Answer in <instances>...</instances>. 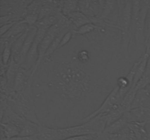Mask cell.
I'll return each mask as SVG.
<instances>
[{"label":"cell","mask_w":150,"mask_h":140,"mask_svg":"<svg viewBox=\"0 0 150 140\" xmlns=\"http://www.w3.org/2000/svg\"><path fill=\"white\" fill-rule=\"evenodd\" d=\"M122 32L95 31L74 34L71 42L44 60L32 77L37 115L41 125L74 126L98 109L117 86L122 63L131 59ZM129 66V65H127Z\"/></svg>","instance_id":"1"},{"label":"cell","mask_w":150,"mask_h":140,"mask_svg":"<svg viewBox=\"0 0 150 140\" xmlns=\"http://www.w3.org/2000/svg\"><path fill=\"white\" fill-rule=\"evenodd\" d=\"M40 125L38 124L35 123L31 121L26 120L24 125L21 130L19 136H35L39 132Z\"/></svg>","instance_id":"15"},{"label":"cell","mask_w":150,"mask_h":140,"mask_svg":"<svg viewBox=\"0 0 150 140\" xmlns=\"http://www.w3.org/2000/svg\"><path fill=\"white\" fill-rule=\"evenodd\" d=\"M98 134H89L84 136H77L65 139L64 140H95L97 138Z\"/></svg>","instance_id":"21"},{"label":"cell","mask_w":150,"mask_h":140,"mask_svg":"<svg viewBox=\"0 0 150 140\" xmlns=\"http://www.w3.org/2000/svg\"><path fill=\"white\" fill-rule=\"evenodd\" d=\"M128 124L129 120L125 115V113L120 119H118L115 122L113 123L112 124L106 127L104 132L108 134H117V133L124 130L128 125Z\"/></svg>","instance_id":"12"},{"label":"cell","mask_w":150,"mask_h":140,"mask_svg":"<svg viewBox=\"0 0 150 140\" xmlns=\"http://www.w3.org/2000/svg\"><path fill=\"white\" fill-rule=\"evenodd\" d=\"M67 18L70 20V23L76 28V29L81 27L83 25L92 23L89 18L86 17L83 13L79 11V10L73 13H70V15L67 16Z\"/></svg>","instance_id":"13"},{"label":"cell","mask_w":150,"mask_h":140,"mask_svg":"<svg viewBox=\"0 0 150 140\" xmlns=\"http://www.w3.org/2000/svg\"><path fill=\"white\" fill-rule=\"evenodd\" d=\"M37 32H38V28L35 26L30 27V30H29V34H28L27 37H26V40H25L24 44L23 45L21 51L20 53V61H19V65L21 66L24 63L25 60H26V55H27L28 52H29V50H30L31 47H32V44H33L35 38L36 36Z\"/></svg>","instance_id":"11"},{"label":"cell","mask_w":150,"mask_h":140,"mask_svg":"<svg viewBox=\"0 0 150 140\" xmlns=\"http://www.w3.org/2000/svg\"><path fill=\"white\" fill-rule=\"evenodd\" d=\"M12 57V45L8 42H4L2 46V54H1V62L3 66H7L10 63Z\"/></svg>","instance_id":"17"},{"label":"cell","mask_w":150,"mask_h":140,"mask_svg":"<svg viewBox=\"0 0 150 140\" xmlns=\"http://www.w3.org/2000/svg\"><path fill=\"white\" fill-rule=\"evenodd\" d=\"M79 10V1H64L62 6V13L67 17L70 13Z\"/></svg>","instance_id":"16"},{"label":"cell","mask_w":150,"mask_h":140,"mask_svg":"<svg viewBox=\"0 0 150 140\" xmlns=\"http://www.w3.org/2000/svg\"><path fill=\"white\" fill-rule=\"evenodd\" d=\"M98 25H95L94 23H88V24L83 25L81 27L73 31V34L76 35H82V36H83V35H86L92 33L93 32L96 31L98 29Z\"/></svg>","instance_id":"18"},{"label":"cell","mask_w":150,"mask_h":140,"mask_svg":"<svg viewBox=\"0 0 150 140\" xmlns=\"http://www.w3.org/2000/svg\"><path fill=\"white\" fill-rule=\"evenodd\" d=\"M129 123L145 124L150 123V109L146 107H139L130 109L125 112Z\"/></svg>","instance_id":"8"},{"label":"cell","mask_w":150,"mask_h":140,"mask_svg":"<svg viewBox=\"0 0 150 140\" xmlns=\"http://www.w3.org/2000/svg\"><path fill=\"white\" fill-rule=\"evenodd\" d=\"M59 25L58 23H57V24L51 26V27L48 29V31H47L43 39H42V42H40V44L39 45V48H38V54H39V56H38V59L36 64H35L33 69H32V77H33L34 74H35V72L38 71V68H39L40 66L41 65L42 61L45 59V53H46L47 50H48V49L49 48L50 45H51V43L53 42L54 39H55L57 34L59 32Z\"/></svg>","instance_id":"5"},{"label":"cell","mask_w":150,"mask_h":140,"mask_svg":"<svg viewBox=\"0 0 150 140\" xmlns=\"http://www.w3.org/2000/svg\"><path fill=\"white\" fill-rule=\"evenodd\" d=\"M32 70L26 69L20 67L15 77L14 83H13V90L11 93H19L24 89L29 80L32 79Z\"/></svg>","instance_id":"9"},{"label":"cell","mask_w":150,"mask_h":140,"mask_svg":"<svg viewBox=\"0 0 150 140\" xmlns=\"http://www.w3.org/2000/svg\"><path fill=\"white\" fill-rule=\"evenodd\" d=\"M18 23L17 20H13V21H10L9 23H5L4 25H1V36L7 34V32H10V29Z\"/></svg>","instance_id":"22"},{"label":"cell","mask_w":150,"mask_h":140,"mask_svg":"<svg viewBox=\"0 0 150 140\" xmlns=\"http://www.w3.org/2000/svg\"><path fill=\"white\" fill-rule=\"evenodd\" d=\"M145 45L146 50H150V6L146 15L145 21Z\"/></svg>","instance_id":"19"},{"label":"cell","mask_w":150,"mask_h":140,"mask_svg":"<svg viewBox=\"0 0 150 140\" xmlns=\"http://www.w3.org/2000/svg\"><path fill=\"white\" fill-rule=\"evenodd\" d=\"M38 140H62L59 128H51L40 125L36 135Z\"/></svg>","instance_id":"10"},{"label":"cell","mask_w":150,"mask_h":140,"mask_svg":"<svg viewBox=\"0 0 150 140\" xmlns=\"http://www.w3.org/2000/svg\"><path fill=\"white\" fill-rule=\"evenodd\" d=\"M7 102L12 109L19 116L26 120L41 125L37 115L32 90V79L29 80L21 93H11L7 96Z\"/></svg>","instance_id":"2"},{"label":"cell","mask_w":150,"mask_h":140,"mask_svg":"<svg viewBox=\"0 0 150 140\" xmlns=\"http://www.w3.org/2000/svg\"><path fill=\"white\" fill-rule=\"evenodd\" d=\"M119 90H120V88H119L118 86L117 85L114 88V90L110 93V94L107 96L106 99L104 100V102H103L102 104L100 105V106L97 110H95L93 113H92L90 115L86 117L85 119H83V120L81 122L80 124L84 123L90 120L92 118H95V117L98 116V115H100L108 113L110 111H111V109H112L116 105L120 104L122 101V99L121 96H120Z\"/></svg>","instance_id":"6"},{"label":"cell","mask_w":150,"mask_h":140,"mask_svg":"<svg viewBox=\"0 0 150 140\" xmlns=\"http://www.w3.org/2000/svg\"><path fill=\"white\" fill-rule=\"evenodd\" d=\"M38 28V32H37L36 36L35 38L33 44H32V47H31L30 50H29V52H28L27 55H26V60H25L24 63L21 66V67L26 69L32 70L33 69L34 66L36 64L37 61H38V48L43 39L44 36H45V34H46L47 31H48V28L45 27V26H35Z\"/></svg>","instance_id":"4"},{"label":"cell","mask_w":150,"mask_h":140,"mask_svg":"<svg viewBox=\"0 0 150 140\" xmlns=\"http://www.w3.org/2000/svg\"><path fill=\"white\" fill-rule=\"evenodd\" d=\"M73 36H74V34H73V31H70V32H67L64 35V36L62 39L61 42H60L59 45V49H61V48H64V46H66L67 45H68L71 40L73 39Z\"/></svg>","instance_id":"20"},{"label":"cell","mask_w":150,"mask_h":140,"mask_svg":"<svg viewBox=\"0 0 150 140\" xmlns=\"http://www.w3.org/2000/svg\"><path fill=\"white\" fill-rule=\"evenodd\" d=\"M9 140H38L36 135L35 136H18L13 137Z\"/></svg>","instance_id":"23"},{"label":"cell","mask_w":150,"mask_h":140,"mask_svg":"<svg viewBox=\"0 0 150 140\" xmlns=\"http://www.w3.org/2000/svg\"><path fill=\"white\" fill-rule=\"evenodd\" d=\"M117 5H118L117 26L121 29L123 34V39L129 41L128 32L131 25L133 1H117Z\"/></svg>","instance_id":"3"},{"label":"cell","mask_w":150,"mask_h":140,"mask_svg":"<svg viewBox=\"0 0 150 140\" xmlns=\"http://www.w3.org/2000/svg\"><path fill=\"white\" fill-rule=\"evenodd\" d=\"M1 130L3 135L5 136L6 140L19 136L21 128L18 124L9 122L6 123H1Z\"/></svg>","instance_id":"14"},{"label":"cell","mask_w":150,"mask_h":140,"mask_svg":"<svg viewBox=\"0 0 150 140\" xmlns=\"http://www.w3.org/2000/svg\"><path fill=\"white\" fill-rule=\"evenodd\" d=\"M104 4L105 1H79V11L83 13L90 20L99 18L102 15Z\"/></svg>","instance_id":"7"}]
</instances>
